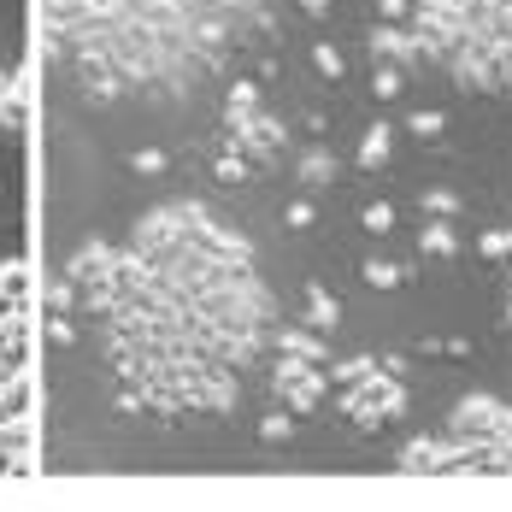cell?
Returning a JSON list of instances; mask_svg holds the SVG:
<instances>
[{"mask_svg":"<svg viewBox=\"0 0 512 512\" xmlns=\"http://www.w3.org/2000/svg\"><path fill=\"white\" fill-rule=\"evenodd\" d=\"M242 18L248 0H53V42L77 83L112 101L212 71Z\"/></svg>","mask_w":512,"mask_h":512,"instance_id":"1","label":"cell"},{"mask_svg":"<svg viewBox=\"0 0 512 512\" xmlns=\"http://www.w3.org/2000/svg\"><path fill=\"white\" fill-rule=\"evenodd\" d=\"M412 42L471 95L512 89V0H412Z\"/></svg>","mask_w":512,"mask_h":512,"instance_id":"2","label":"cell"},{"mask_svg":"<svg viewBox=\"0 0 512 512\" xmlns=\"http://www.w3.org/2000/svg\"><path fill=\"white\" fill-rule=\"evenodd\" d=\"M436 448H442L436 471H512V407L495 395H471L454 407Z\"/></svg>","mask_w":512,"mask_h":512,"instance_id":"3","label":"cell"},{"mask_svg":"<svg viewBox=\"0 0 512 512\" xmlns=\"http://www.w3.org/2000/svg\"><path fill=\"white\" fill-rule=\"evenodd\" d=\"M336 389H342V407L359 430H383L389 418H401L407 407V389L389 365H371V359H348L336 365Z\"/></svg>","mask_w":512,"mask_h":512,"instance_id":"4","label":"cell"},{"mask_svg":"<svg viewBox=\"0 0 512 512\" xmlns=\"http://www.w3.org/2000/svg\"><path fill=\"white\" fill-rule=\"evenodd\" d=\"M371 53H377L389 71H407L412 59H418V42H412V30H401V24H377V30H371Z\"/></svg>","mask_w":512,"mask_h":512,"instance_id":"5","label":"cell"},{"mask_svg":"<svg viewBox=\"0 0 512 512\" xmlns=\"http://www.w3.org/2000/svg\"><path fill=\"white\" fill-rule=\"evenodd\" d=\"M307 312H312L307 324H312V330H318V336H330V330H336V301H330V295H324L318 283H312V289H307Z\"/></svg>","mask_w":512,"mask_h":512,"instance_id":"6","label":"cell"},{"mask_svg":"<svg viewBox=\"0 0 512 512\" xmlns=\"http://www.w3.org/2000/svg\"><path fill=\"white\" fill-rule=\"evenodd\" d=\"M389 136H395L389 124H371L365 142H359V165H383V159H389Z\"/></svg>","mask_w":512,"mask_h":512,"instance_id":"7","label":"cell"},{"mask_svg":"<svg viewBox=\"0 0 512 512\" xmlns=\"http://www.w3.org/2000/svg\"><path fill=\"white\" fill-rule=\"evenodd\" d=\"M418 242H424V254H436V259H448L454 248H460V242H454V224H424Z\"/></svg>","mask_w":512,"mask_h":512,"instance_id":"8","label":"cell"},{"mask_svg":"<svg viewBox=\"0 0 512 512\" xmlns=\"http://www.w3.org/2000/svg\"><path fill=\"white\" fill-rule=\"evenodd\" d=\"M365 283H371V289H401V265L377 259V265H365Z\"/></svg>","mask_w":512,"mask_h":512,"instance_id":"9","label":"cell"},{"mask_svg":"<svg viewBox=\"0 0 512 512\" xmlns=\"http://www.w3.org/2000/svg\"><path fill=\"white\" fill-rule=\"evenodd\" d=\"M448 130V118L442 112H412V136H424V142H436Z\"/></svg>","mask_w":512,"mask_h":512,"instance_id":"10","label":"cell"},{"mask_svg":"<svg viewBox=\"0 0 512 512\" xmlns=\"http://www.w3.org/2000/svg\"><path fill=\"white\" fill-rule=\"evenodd\" d=\"M477 248H483L489 259H507V254H512V230H489V236H483Z\"/></svg>","mask_w":512,"mask_h":512,"instance_id":"11","label":"cell"},{"mask_svg":"<svg viewBox=\"0 0 512 512\" xmlns=\"http://www.w3.org/2000/svg\"><path fill=\"white\" fill-rule=\"evenodd\" d=\"M312 65H318L324 77H342V59H336V48H330V42H318V48H312Z\"/></svg>","mask_w":512,"mask_h":512,"instance_id":"12","label":"cell"},{"mask_svg":"<svg viewBox=\"0 0 512 512\" xmlns=\"http://www.w3.org/2000/svg\"><path fill=\"white\" fill-rule=\"evenodd\" d=\"M330 171H336V165H330V154H307V165H301V177H307V183H318V177L330 183Z\"/></svg>","mask_w":512,"mask_h":512,"instance_id":"13","label":"cell"},{"mask_svg":"<svg viewBox=\"0 0 512 512\" xmlns=\"http://www.w3.org/2000/svg\"><path fill=\"white\" fill-rule=\"evenodd\" d=\"M395 95H401V71L383 65V71H377V101H395Z\"/></svg>","mask_w":512,"mask_h":512,"instance_id":"14","label":"cell"},{"mask_svg":"<svg viewBox=\"0 0 512 512\" xmlns=\"http://www.w3.org/2000/svg\"><path fill=\"white\" fill-rule=\"evenodd\" d=\"M289 430H295V424H289V412H271V418L259 424V436H265V442H277V436H289Z\"/></svg>","mask_w":512,"mask_h":512,"instance_id":"15","label":"cell"},{"mask_svg":"<svg viewBox=\"0 0 512 512\" xmlns=\"http://www.w3.org/2000/svg\"><path fill=\"white\" fill-rule=\"evenodd\" d=\"M389 224H395V212H389L383 201H377V206H365V230H389Z\"/></svg>","mask_w":512,"mask_h":512,"instance_id":"16","label":"cell"},{"mask_svg":"<svg viewBox=\"0 0 512 512\" xmlns=\"http://www.w3.org/2000/svg\"><path fill=\"white\" fill-rule=\"evenodd\" d=\"M383 18H389V24H401V18H412V0H383Z\"/></svg>","mask_w":512,"mask_h":512,"instance_id":"17","label":"cell"},{"mask_svg":"<svg viewBox=\"0 0 512 512\" xmlns=\"http://www.w3.org/2000/svg\"><path fill=\"white\" fill-rule=\"evenodd\" d=\"M424 206H430L436 218H448V212H454V206H460V201H454V195H430V201H424Z\"/></svg>","mask_w":512,"mask_h":512,"instance_id":"18","label":"cell"},{"mask_svg":"<svg viewBox=\"0 0 512 512\" xmlns=\"http://www.w3.org/2000/svg\"><path fill=\"white\" fill-rule=\"evenodd\" d=\"M301 6H307V12H330V0H301Z\"/></svg>","mask_w":512,"mask_h":512,"instance_id":"19","label":"cell"},{"mask_svg":"<svg viewBox=\"0 0 512 512\" xmlns=\"http://www.w3.org/2000/svg\"><path fill=\"white\" fill-rule=\"evenodd\" d=\"M507 324H512V301H507Z\"/></svg>","mask_w":512,"mask_h":512,"instance_id":"20","label":"cell"}]
</instances>
